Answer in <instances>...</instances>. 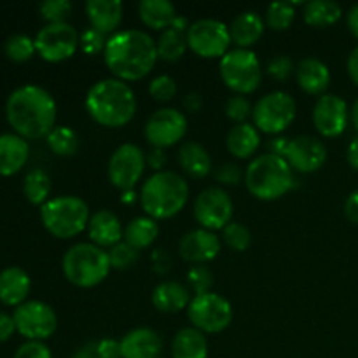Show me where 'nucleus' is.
Masks as SVG:
<instances>
[{"instance_id":"1","label":"nucleus","mask_w":358,"mask_h":358,"mask_svg":"<svg viewBox=\"0 0 358 358\" xmlns=\"http://www.w3.org/2000/svg\"><path fill=\"white\" fill-rule=\"evenodd\" d=\"M6 115L16 135L24 140L44 138L55 129L56 101L38 84H23L7 98Z\"/></svg>"},{"instance_id":"2","label":"nucleus","mask_w":358,"mask_h":358,"mask_svg":"<svg viewBox=\"0 0 358 358\" xmlns=\"http://www.w3.org/2000/svg\"><path fill=\"white\" fill-rule=\"evenodd\" d=\"M157 59L159 56L156 41L147 31L135 28L110 35L103 51L107 69L115 79L124 83H133L149 76Z\"/></svg>"},{"instance_id":"3","label":"nucleus","mask_w":358,"mask_h":358,"mask_svg":"<svg viewBox=\"0 0 358 358\" xmlns=\"http://www.w3.org/2000/svg\"><path fill=\"white\" fill-rule=\"evenodd\" d=\"M84 107L94 122L105 128L126 126L136 114V96L128 83L115 77L101 79L87 90Z\"/></svg>"},{"instance_id":"4","label":"nucleus","mask_w":358,"mask_h":358,"mask_svg":"<svg viewBox=\"0 0 358 358\" xmlns=\"http://www.w3.org/2000/svg\"><path fill=\"white\" fill-rule=\"evenodd\" d=\"M189 199V185L184 177L170 170L150 175L140 189V206L147 217L166 220L184 210Z\"/></svg>"},{"instance_id":"5","label":"nucleus","mask_w":358,"mask_h":358,"mask_svg":"<svg viewBox=\"0 0 358 358\" xmlns=\"http://www.w3.org/2000/svg\"><path fill=\"white\" fill-rule=\"evenodd\" d=\"M245 184L254 198L261 201H275L294 187V170L285 157L262 154L252 159L247 166Z\"/></svg>"},{"instance_id":"6","label":"nucleus","mask_w":358,"mask_h":358,"mask_svg":"<svg viewBox=\"0 0 358 358\" xmlns=\"http://www.w3.org/2000/svg\"><path fill=\"white\" fill-rule=\"evenodd\" d=\"M65 278L79 289L100 285L110 273L108 252L94 243H76L65 252L62 261Z\"/></svg>"},{"instance_id":"7","label":"nucleus","mask_w":358,"mask_h":358,"mask_svg":"<svg viewBox=\"0 0 358 358\" xmlns=\"http://www.w3.org/2000/svg\"><path fill=\"white\" fill-rule=\"evenodd\" d=\"M90 217L87 203L77 196H58L41 206L42 224L59 240L79 236L84 229H87Z\"/></svg>"},{"instance_id":"8","label":"nucleus","mask_w":358,"mask_h":358,"mask_svg":"<svg viewBox=\"0 0 358 358\" xmlns=\"http://www.w3.org/2000/svg\"><path fill=\"white\" fill-rule=\"evenodd\" d=\"M220 77L234 94L254 93L262 80V66L257 55L250 49H233L220 58Z\"/></svg>"},{"instance_id":"9","label":"nucleus","mask_w":358,"mask_h":358,"mask_svg":"<svg viewBox=\"0 0 358 358\" xmlns=\"http://www.w3.org/2000/svg\"><path fill=\"white\" fill-rule=\"evenodd\" d=\"M296 100L287 91H273L259 98L252 110L254 126L262 133L278 136L296 119Z\"/></svg>"},{"instance_id":"10","label":"nucleus","mask_w":358,"mask_h":358,"mask_svg":"<svg viewBox=\"0 0 358 358\" xmlns=\"http://www.w3.org/2000/svg\"><path fill=\"white\" fill-rule=\"evenodd\" d=\"M187 317L192 327L203 334H219L233 322V308L220 294L206 292L192 297L187 306Z\"/></svg>"},{"instance_id":"11","label":"nucleus","mask_w":358,"mask_h":358,"mask_svg":"<svg viewBox=\"0 0 358 358\" xmlns=\"http://www.w3.org/2000/svg\"><path fill=\"white\" fill-rule=\"evenodd\" d=\"M229 27L213 17L194 21L187 30L189 49L199 58H222L229 51Z\"/></svg>"},{"instance_id":"12","label":"nucleus","mask_w":358,"mask_h":358,"mask_svg":"<svg viewBox=\"0 0 358 358\" xmlns=\"http://www.w3.org/2000/svg\"><path fill=\"white\" fill-rule=\"evenodd\" d=\"M80 44V34L70 23H48L35 35V49L42 59L59 63L72 58Z\"/></svg>"},{"instance_id":"13","label":"nucleus","mask_w":358,"mask_h":358,"mask_svg":"<svg viewBox=\"0 0 358 358\" xmlns=\"http://www.w3.org/2000/svg\"><path fill=\"white\" fill-rule=\"evenodd\" d=\"M16 331L28 341H44L55 334L58 318L55 310L42 301H24L14 310Z\"/></svg>"},{"instance_id":"14","label":"nucleus","mask_w":358,"mask_h":358,"mask_svg":"<svg viewBox=\"0 0 358 358\" xmlns=\"http://www.w3.org/2000/svg\"><path fill=\"white\" fill-rule=\"evenodd\" d=\"M145 152L135 143H122L108 159V180L122 192L133 191L145 171Z\"/></svg>"},{"instance_id":"15","label":"nucleus","mask_w":358,"mask_h":358,"mask_svg":"<svg viewBox=\"0 0 358 358\" xmlns=\"http://www.w3.org/2000/svg\"><path fill=\"white\" fill-rule=\"evenodd\" d=\"M187 133V117L173 107L154 112L143 126L145 140L154 149H168L180 142Z\"/></svg>"},{"instance_id":"16","label":"nucleus","mask_w":358,"mask_h":358,"mask_svg":"<svg viewBox=\"0 0 358 358\" xmlns=\"http://www.w3.org/2000/svg\"><path fill=\"white\" fill-rule=\"evenodd\" d=\"M234 205L222 187H208L198 194L194 201V219L203 229H224L233 219Z\"/></svg>"},{"instance_id":"17","label":"nucleus","mask_w":358,"mask_h":358,"mask_svg":"<svg viewBox=\"0 0 358 358\" xmlns=\"http://www.w3.org/2000/svg\"><path fill=\"white\" fill-rule=\"evenodd\" d=\"M348 105L338 94H322L313 107V124L325 138L343 135L348 126Z\"/></svg>"},{"instance_id":"18","label":"nucleus","mask_w":358,"mask_h":358,"mask_svg":"<svg viewBox=\"0 0 358 358\" xmlns=\"http://www.w3.org/2000/svg\"><path fill=\"white\" fill-rule=\"evenodd\" d=\"M290 168L299 173H315L327 161V147L320 138L311 135H301L290 140L285 154Z\"/></svg>"},{"instance_id":"19","label":"nucleus","mask_w":358,"mask_h":358,"mask_svg":"<svg viewBox=\"0 0 358 358\" xmlns=\"http://www.w3.org/2000/svg\"><path fill=\"white\" fill-rule=\"evenodd\" d=\"M182 259L192 264H205L213 261L220 252V238L208 229H192L182 236L178 243Z\"/></svg>"},{"instance_id":"20","label":"nucleus","mask_w":358,"mask_h":358,"mask_svg":"<svg viewBox=\"0 0 358 358\" xmlns=\"http://www.w3.org/2000/svg\"><path fill=\"white\" fill-rule=\"evenodd\" d=\"M87 234H90L91 243L105 250V248H112L114 245L121 243L122 236H124V227L114 212L98 210L90 217Z\"/></svg>"},{"instance_id":"21","label":"nucleus","mask_w":358,"mask_h":358,"mask_svg":"<svg viewBox=\"0 0 358 358\" xmlns=\"http://www.w3.org/2000/svg\"><path fill=\"white\" fill-rule=\"evenodd\" d=\"M121 0H90L86 2V16L90 27L103 35H114L122 21Z\"/></svg>"},{"instance_id":"22","label":"nucleus","mask_w":358,"mask_h":358,"mask_svg":"<svg viewBox=\"0 0 358 358\" xmlns=\"http://www.w3.org/2000/svg\"><path fill=\"white\" fill-rule=\"evenodd\" d=\"M161 350L163 341L152 329H133L121 339L122 358H159Z\"/></svg>"},{"instance_id":"23","label":"nucleus","mask_w":358,"mask_h":358,"mask_svg":"<svg viewBox=\"0 0 358 358\" xmlns=\"http://www.w3.org/2000/svg\"><path fill=\"white\" fill-rule=\"evenodd\" d=\"M297 86L308 94L322 96L331 84V70L318 58H304L296 66Z\"/></svg>"},{"instance_id":"24","label":"nucleus","mask_w":358,"mask_h":358,"mask_svg":"<svg viewBox=\"0 0 358 358\" xmlns=\"http://www.w3.org/2000/svg\"><path fill=\"white\" fill-rule=\"evenodd\" d=\"M264 24L266 21L262 20L261 14L255 10H243L231 21V42H234L240 49H250L261 41L264 34Z\"/></svg>"},{"instance_id":"25","label":"nucleus","mask_w":358,"mask_h":358,"mask_svg":"<svg viewBox=\"0 0 358 358\" xmlns=\"http://www.w3.org/2000/svg\"><path fill=\"white\" fill-rule=\"evenodd\" d=\"M30 154V147L23 136L16 133L0 135V175L9 177L24 166Z\"/></svg>"},{"instance_id":"26","label":"nucleus","mask_w":358,"mask_h":358,"mask_svg":"<svg viewBox=\"0 0 358 358\" xmlns=\"http://www.w3.org/2000/svg\"><path fill=\"white\" fill-rule=\"evenodd\" d=\"M30 276L24 269L10 266L0 271V301L7 306H20L30 294Z\"/></svg>"},{"instance_id":"27","label":"nucleus","mask_w":358,"mask_h":358,"mask_svg":"<svg viewBox=\"0 0 358 358\" xmlns=\"http://www.w3.org/2000/svg\"><path fill=\"white\" fill-rule=\"evenodd\" d=\"M154 308L161 313H178L182 310H187L191 303V290L178 282H161L152 290Z\"/></svg>"},{"instance_id":"28","label":"nucleus","mask_w":358,"mask_h":358,"mask_svg":"<svg viewBox=\"0 0 358 358\" xmlns=\"http://www.w3.org/2000/svg\"><path fill=\"white\" fill-rule=\"evenodd\" d=\"M227 150L233 154L238 159H248L257 152L259 145H261V133L250 122H241V124H234L229 129L226 138Z\"/></svg>"},{"instance_id":"29","label":"nucleus","mask_w":358,"mask_h":358,"mask_svg":"<svg viewBox=\"0 0 358 358\" xmlns=\"http://www.w3.org/2000/svg\"><path fill=\"white\" fill-rule=\"evenodd\" d=\"M182 171L191 178H205L212 171V157L208 150L198 142H184L177 154Z\"/></svg>"},{"instance_id":"30","label":"nucleus","mask_w":358,"mask_h":358,"mask_svg":"<svg viewBox=\"0 0 358 358\" xmlns=\"http://www.w3.org/2000/svg\"><path fill=\"white\" fill-rule=\"evenodd\" d=\"M138 16L145 27L164 31L171 27L178 14L170 0H142L138 3Z\"/></svg>"},{"instance_id":"31","label":"nucleus","mask_w":358,"mask_h":358,"mask_svg":"<svg viewBox=\"0 0 358 358\" xmlns=\"http://www.w3.org/2000/svg\"><path fill=\"white\" fill-rule=\"evenodd\" d=\"M173 358H208V341L203 332L194 327H185L175 334L171 343Z\"/></svg>"},{"instance_id":"32","label":"nucleus","mask_w":358,"mask_h":358,"mask_svg":"<svg viewBox=\"0 0 358 358\" xmlns=\"http://www.w3.org/2000/svg\"><path fill=\"white\" fill-rule=\"evenodd\" d=\"M157 234H159L157 220L150 219V217L147 215H142V217H135V219L129 220V222L126 224L122 240L140 252L143 250V248H149L150 245L156 241Z\"/></svg>"},{"instance_id":"33","label":"nucleus","mask_w":358,"mask_h":358,"mask_svg":"<svg viewBox=\"0 0 358 358\" xmlns=\"http://www.w3.org/2000/svg\"><path fill=\"white\" fill-rule=\"evenodd\" d=\"M343 16V7L332 0H311L304 3L303 17L313 28H327L338 23Z\"/></svg>"},{"instance_id":"34","label":"nucleus","mask_w":358,"mask_h":358,"mask_svg":"<svg viewBox=\"0 0 358 358\" xmlns=\"http://www.w3.org/2000/svg\"><path fill=\"white\" fill-rule=\"evenodd\" d=\"M157 45V56L163 62H178L182 56L185 55V51L189 49L187 45V34L180 30H175V28H168V30L161 31L159 41L156 42Z\"/></svg>"},{"instance_id":"35","label":"nucleus","mask_w":358,"mask_h":358,"mask_svg":"<svg viewBox=\"0 0 358 358\" xmlns=\"http://www.w3.org/2000/svg\"><path fill=\"white\" fill-rule=\"evenodd\" d=\"M45 142L56 156L62 157L76 156L80 149L79 135L70 126H55V129L45 136Z\"/></svg>"},{"instance_id":"36","label":"nucleus","mask_w":358,"mask_h":358,"mask_svg":"<svg viewBox=\"0 0 358 358\" xmlns=\"http://www.w3.org/2000/svg\"><path fill=\"white\" fill-rule=\"evenodd\" d=\"M51 189V177L41 168H34V170L28 171L23 180V192L31 205L42 206L45 201H49Z\"/></svg>"},{"instance_id":"37","label":"nucleus","mask_w":358,"mask_h":358,"mask_svg":"<svg viewBox=\"0 0 358 358\" xmlns=\"http://www.w3.org/2000/svg\"><path fill=\"white\" fill-rule=\"evenodd\" d=\"M296 6L299 3L292 2H273L269 3L266 9V24L271 30L282 31L292 24L294 17H296Z\"/></svg>"},{"instance_id":"38","label":"nucleus","mask_w":358,"mask_h":358,"mask_svg":"<svg viewBox=\"0 0 358 358\" xmlns=\"http://www.w3.org/2000/svg\"><path fill=\"white\" fill-rule=\"evenodd\" d=\"M3 51H6L7 58L13 59V62H28L34 56V52H37V49H35V38L28 37L24 34H14L10 37H7L6 44H3Z\"/></svg>"},{"instance_id":"39","label":"nucleus","mask_w":358,"mask_h":358,"mask_svg":"<svg viewBox=\"0 0 358 358\" xmlns=\"http://www.w3.org/2000/svg\"><path fill=\"white\" fill-rule=\"evenodd\" d=\"M222 240L229 248L236 252H243L250 247L252 233L245 224L241 222H229L222 229Z\"/></svg>"},{"instance_id":"40","label":"nucleus","mask_w":358,"mask_h":358,"mask_svg":"<svg viewBox=\"0 0 358 358\" xmlns=\"http://www.w3.org/2000/svg\"><path fill=\"white\" fill-rule=\"evenodd\" d=\"M140 257V252L136 248H133L131 245L126 243L124 240L121 243L114 245L112 248H108V261H110L112 269H119V271H124L129 269Z\"/></svg>"},{"instance_id":"41","label":"nucleus","mask_w":358,"mask_h":358,"mask_svg":"<svg viewBox=\"0 0 358 358\" xmlns=\"http://www.w3.org/2000/svg\"><path fill=\"white\" fill-rule=\"evenodd\" d=\"M177 83H175L173 77L166 76V73H161L156 76L149 84V93L154 100L157 101H170L177 96Z\"/></svg>"},{"instance_id":"42","label":"nucleus","mask_w":358,"mask_h":358,"mask_svg":"<svg viewBox=\"0 0 358 358\" xmlns=\"http://www.w3.org/2000/svg\"><path fill=\"white\" fill-rule=\"evenodd\" d=\"M38 10L48 23H65L72 13V3L69 0H45L41 3Z\"/></svg>"},{"instance_id":"43","label":"nucleus","mask_w":358,"mask_h":358,"mask_svg":"<svg viewBox=\"0 0 358 358\" xmlns=\"http://www.w3.org/2000/svg\"><path fill=\"white\" fill-rule=\"evenodd\" d=\"M252 110H254V105L243 94H234L226 101V115L236 124L247 122V119L252 117Z\"/></svg>"},{"instance_id":"44","label":"nucleus","mask_w":358,"mask_h":358,"mask_svg":"<svg viewBox=\"0 0 358 358\" xmlns=\"http://www.w3.org/2000/svg\"><path fill=\"white\" fill-rule=\"evenodd\" d=\"M187 283L196 296L212 292V290H210L213 285L212 271H210L208 268H205V266H192L187 273Z\"/></svg>"},{"instance_id":"45","label":"nucleus","mask_w":358,"mask_h":358,"mask_svg":"<svg viewBox=\"0 0 358 358\" xmlns=\"http://www.w3.org/2000/svg\"><path fill=\"white\" fill-rule=\"evenodd\" d=\"M108 37L103 35L101 31L94 30V28H86V30L80 34V49L83 52H86L87 56H94L98 52H103L107 48Z\"/></svg>"},{"instance_id":"46","label":"nucleus","mask_w":358,"mask_h":358,"mask_svg":"<svg viewBox=\"0 0 358 358\" xmlns=\"http://www.w3.org/2000/svg\"><path fill=\"white\" fill-rule=\"evenodd\" d=\"M266 72L273 77L275 80H289L292 77V73H296V65H294L292 59L285 55L275 56V58L269 59L268 66H266Z\"/></svg>"},{"instance_id":"47","label":"nucleus","mask_w":358,"mask_h":358,"mask_svg":"<svg viewBox=\"0 0 358 358\" xmlns=\"http://www.w3.org/2000/svg\"><path fill=\"white\" fill-rule=\"evenodd\" d=\"M215 180L222 185H238L243 178V171L234 163H224L215 170Z\"/></svg>"},{"instance_id":"48","label":"nucleus","mask_w":358,"mask_h":358,"mask_svg":"<svg viewBox=\"0 0 358 358\" xmlns=\"http://www.w3.org/2000/svg\"><path fill=\"white\" fill-rule=\"evenodd\" d=\"M14 358H52V355L42 341H27L16 350Z\"/></svg>"},{"instance_id":"49","label":"nucleus","mask_w":358,"mask_h":358,"mask_svg":"<svg viewBox=\"0 0 358 358\" xmlns=\"http://www.w3.org/2000/svg\"><path fill=\"white\" fill-rule=\"evenodd\" d=\"M98 350H100L101 357L103 358H122L121 355V341H115V339L105 338L96 341Z\"/></svg>"},{"instance_id":"50","label":"nucleus","mask_w":358,"mask_h":358,"mask_svg":"<svg viewBox=\"0 0 358 358\" xmlns=\"http://www.w3.org/2000/svg\"><path fill=\"white\" fill-rule=\"evenodd\" d=\"M290 138H285V136H273L271 140L268 142V154H275V156L285 157L287 149H289Z\"/></svg>"},{"instance_id":"51","label":"nucleus","mask_w":358,"mask_h":358,"mask_svg":"<svg viewBox=\"0 0 358 358\" xmlns=\"http://www.w3.org/2000/svg\"><path fill=\"white\" fill-rule=\"evenodd\" d=\"M16 331V324H14V318L10 315L0 311V343L7 341L10 336Z\"/></svg>"},{"instance_id":"52","label":"nucleus","mask_w":358,"mask_h":358,"mask_svg":"<svg viewBox=\"0 0 358 358\" xmlns=\"http://www.w3.org/2000/svg\"><path fill=\"white\" fill-rule=\"evenodd\" d=\"M145 159L150 168H154L156 171H163V166L166 164V154L163 152V149H152L147 154Z\"/></svg>"},{"instance_id":"53","label":"nucleus","mask_w":358,"mask_h":358,"mask_svg":"<svg viewBox=\"0 0 358 358\" xmlns=\"http://www.w3.org/2000/svg\"><path fill=\"white\" fill-rule=\"evenodd\" d=\"M345 215L350 222L358 224V191H353L345 203Z\"/></svg>"},{"instance_id":"54","label":"nucleus","mask_w":358,"mask_h":358,"mask_svg":"<svg viewBox=\"0 0 358 358\" xmlns=\"http://www.w3.org/2000/svg\"><path fill=\"white\" fill-rule=\"evenodd\" d=\"M72 358H103V357H101L96 341H94V343H87V345L77 348L76 353L72 355Z\"/></svg>"},{"instance_id":"55","label":"nucleus","mask_w":358,"mask_h":358,"mask_svg":"<svg viewBox=\"0 0 358 358\" xmlns=\"http://www.w3.org/2000/svg\"><path fill=\"white\" fill-rule=\"evenodd\" d=\"M346 69H348L350 79L358 86V45L350 52L348 62H346Z\"/></svg>"},{"instance_id":"56","label":"nucleus","mask_w":358,"mask_h":358,"mask_svg":"<svg viewBox=\"0 0 358 358\" xmlns=\"http://www.w3.org/2000/svg\"><path fill=\"white\" fill-rule=\"evenodd\" d=\"M184 107L187 108L189 112H199L203 108V98L199 93H189L187 96L184 98Z\"/></svg>"},{"instance_id":"57","label":"nucleus","mask_w":358,"mask_h":358,"mask_svg":"<svg viewBox=\"0 0 358 358\" xmlns=\"http://www.w3.org/2000/svg\"><path fill=\"white\" fill-rule=\"evenodd\" d=\"M346 24H348V30L352 31V35L358 38V3L350 7L348 14H346Z\"/></svg>"},{"instance_id":"58","label":"nucleus","mask_w":358,"mask_h":358,"mask_svg":"<svg viewBox=\"0 0 358 358\" xmlns=\"http://www.w3.org/2000/svg\"><path fill=\"white\" fill-rule=\"evenodd\" d=\"M346 157H348V163L353 170H358V136L350 142L348 150H346Z\"/></svg>"},{"instance_id":"59","label":"nucleus","mask_w":358,"mask_h":358,"mask_svg":"<svg viewBox=\"0 0 358 358\" xmlns=\"http://www.w3.org/2000/svg\"><path fill=\"white\" fill-rule=\"evenodd\" d=\"M350 119H352L353 126H355V129L358 131V98L355 100V103H353L352 110H350Z\"/></svg>"},{"instance_id":"60","label":"nucleus","mask_w":358,"mask_h":358,"mask_svg":"<svg viewBox=\"0 0 358 358\" xmlns=\"http://www.w3.org/2000/svg\"><path fill=\"white\" fill-rule=\"evenodd\" d=\"M124 194H126V196H122V201L131 203V201H133V191H126Z\"/></svg>"}]
</instances>
